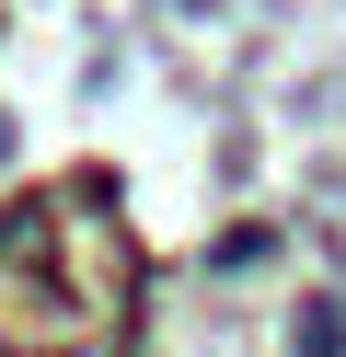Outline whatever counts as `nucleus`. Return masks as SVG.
<instances>
[{
	"mask_svg": "<svg viewBox=\"0 0 346 357\" xmlns=\"http://www.w3.org/2000/svg\"><path fill=\"white\" fill-rule=\"evenodd\" d=\"M300 334H312V357H346V311H335V300H323V311H312Z\"/></svg>",
	"mask_w": 346,
	"mask_h": 357,
	"instance_id": "obj_1",
	"label": "nucleus"
}]
</instances>
